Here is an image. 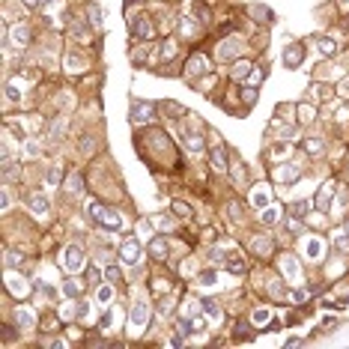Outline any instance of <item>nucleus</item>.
<instances>
[{
	"mask_svg": "<svg viewBox=\"0 0 349 349\" xmlns=\"http://www.w3.org/2000/svg\"><path fill=\"white\" fill-rule=\"evenodd\" d=\"M146 325H149V305L140 298V302L131 305V314H128V331H131V334H143Z\"/></svg>",
	"mask_w": 349,
	"mask_h": 349,
	"instance_id": "nucleus-1",
	"label": "nucleus"
},
{
	"mask_svg": "<svg viewBox=\"0 0 349 349\" xmlns=\"http://www.w3.org/2000/svg\"><path fill=\"white\" fill-rule=\"evenodd\" d=\"M140 257H143V248H140L137 239H126V242L120 245V260H123L126 266H137Z\"/></svg>",
	"mask_w": 349,
	"mask_h": 349,
	"instance_id": "nucleus-2",
	"label": "nucleus"
},
{
	"mask_svg": "<svg viewBox=\"0 0 349 349\" xmlns=\"http://www.w3.org/2000/svg\"><path fill=\"white\" fill-rule=\"evenodd\" d=\"M60 263H63L66 272H81L84 269V251L78 245H69L63 251V257H60Z\"/></svg>",
	"mask_w": 349,
	"mask_h": 349,
	"instance_id": "nucleus-3",
	"label": "nucleus"
},
{
	"mask_svg": "<svg viewBox=\"0 0 349 349\" xmlns=\"http://www.w3.org/2000/svg\"><path fill=\"white\" fill-rule=\"evenodd\" d=\"M334 194H337V185H334L331 179L319 185V191H317V200H314L319 212H328V209H331V203H334Z\"/></svg>",
	"mask_w": 349,
	"mask_h": 349,
	"instance_id": "nucleus-4",
	"label": "nucleus"
},
{
	"mask_svg": "<svg viewBox=\"0 0 349 349\" xmlns=\"http://www.w3.org/2000/svg\"><path fill=\"white\" fill-rule=\"evenodd\" d=\"M6 289H9V295H15V298H27L30 284H27L21 275H15V272L9 269V272H6Z\"/></svg>",
	"mask_w": 349,
	"mask_h": 349,
	"instance_id": "nucleus-5",
	"label": "nucleus"
},
{
	"mask_svg": "<svg viewBox=\"0 0 349 349\" xmlns=\"http://www.w3.org/2000/svg\"><path fill=\"white\" fill-rule=\"evenodd\" d=\"M281 275H284L289 284H298V281H302V266H298V260L292 254L281 257Z\"/></svg>",
	"mask_w": 349,
	"mask_h": 349,
	"instance_id": "nucleus-6",
	"label": "nucleus"
},
{
	"mask_svg": "<svg viewBox=\"0 0 349 349\" xmlns=\"http://www.w3.org/2000/svg\"><path fill=\"white\" fill-rule=\"evenodd\" d=\"M284 66L286 69H298L302 66V60H305V45H298V42H289L284 48Z\"/></svg>",
	"mask_w": 349,
	"mask_h": 349,
	"instance_id": "nucleus-7",
	"label": "nucleus"
},
{
	"mask_svg": "<svg viewBox=\"0 0 349 349\" xmlns=\"http://www.w3.org/2000/svg\"><path fill=\"white\" fill-rule=\"evenodd\" d=\"M302 251H305L308 260H322V254H325V242H322L319 236H308L305 245H302Z\"/></svg>",
	"mask_w": 349,
	"mask_h": 349,
	"instance_id": "nucleus-8",
	"label": "nucleus"
},
{
	"mask_svg": "<svg viewBox=\"0 0 349 349\" xmlns=\"http://www.w3.org/2000/svg\"><path fill=\"white\" fill-rule=\"evenodd\" d=\"M239 54H242V42H239V39H227L221 48H218V57H221V60H236Z\"/></svg>",
	"mask_w": 349,
	"mask_h": 349,
	"instance_id": "nucleus-9",
	"label": "nucleus"
},
{
	"mask_svg": "<svg viewBox=\"0 0 349 349\" xmlns=\"http://www.w3.org/2000/svg\"><path fill=\"white\" fill-rule=\"evenodd\" d=\"M251 206H254V209H266V206H272V191L263 188V185H257V188L251 191Z\"/></svg>",
	"mask_w": 349,
	"mask_h": 349,
	"instance_id": "nucleus-10",
	"label": "nucleus"
},
{
	"mask_svg": "<svg viewBox=\"0 0 349 349\" xmlns=\"http://www.w3.org/2000/svg\"><path fill=\"white\" fill-rule=\"evenodd\" d=\"M15 325L24 328V331L36 328V314H33L30 308H18V311H15Z\"/></svg>",
	"mask_w": 349,
	"mask_h": 349,
	"instance_id": "nucleus-11",
	"label": "nucleus"
},
{
	"mask_svg": "<svg viewBox=\"0 0 349 349\" xmlns=\"http://www.w3.org/2000/svg\"><path fill=\"white\" fill-rule=\"evenodd\" d=\"M131 33H134L137 39H149V36H153V27H149L146 15H134V18H131Z\"/></svg>",
	"mask_w": 349,
	"mask_h": 349,
	"instance_id": "nucleus-12",
	"label": "nucleus"
},
{
	"mask_svg": "<svg viewBox=\"0 0 349 349\" xmlns=\"http://www.w3.org/2000/svg\"><path fill=\"white\" fill-rule=\"evenodd\" d=\"M275 179H278L281 185H292V182L298 179V170L289 167V164H278V167H275Z\"/></svg>",
	"mask_w": 349,
	"mask_h": 349,
	"instance_id": "nucleus-13",
	"label": "nucleus"
},
{
	"mask_svg": "<svg viewBox=\"0 0 349 349\" xmlns=\"http://www.w3.org/2000/svg\"><path fill=\"white\" fill-rule=\"evenodd\" d=\"M9 42H12V45H18V48H24V45L30 42V30H27L24 24H15V27H9Z\"/></svg>",
	"mask_w": 349,
	"mask_h": 349,
	"instance_id": "nucleus-14",
	"label": "nucleus"
},
{
	"mask_svg": "<svg viewBox=\"0 0 349 349\" xmlns=\"http://www.w3.org/2000/svg\"><path fill=\"white\" fill-rule=\"evenodd\" d=\"M98 224L108 227V230H120V227H123V215H120L117 209H105L102 218H98Z\"/></svg>",
	"mask_w": 349,
	"mask_h": 349,
	"instance_id": "nucleus-15",
	"label": "nucleus"
},
{
	"mask_svg": "<svg viewBox=\"0 0 349 349\" xmlns=\"http://www.w3.org/2000/svg\"><path fill=\"white\" fill-rule=\"evenodd\" d=\"M30 212L36 218H45V215H48V197H45V194H33L30 197Z\"/></svg>",
	"mask_w": 349,
	"mask_h": 349,
	"instance_id": "nucleus-16",
	"label": "nucleus"
},
{
	"mask_svg": "<svg viewBox=\"0 0 349 349\" xmlns=\"http://www.w3.org/2000/svg\"><path fill=\"white\" fill-rule=\"evenodd\" d=\"M224 266H227V272H233V275H242V272H245V260H242L239 251H230L227 260H224Z\"/></svg>",
	"mask_w": 349,
	"mask_h": 349,
	"instance_id": "nucleus-17",
	"label": "nucleus"
},
{
	"mask_svg": "<svg viewBox=\"0 0 349 349\" xmlns=\"http://www.w3.org/2000/svg\"><path fill=\"white\" fill-rule=\"evenodd\" d=\"M212 167L215 170H227V149H224V143H215L212 146Z\"/></svg>",
	"mask_w": 349,
	"mask_h": 349,
	"instance_id": "nucleus-18",
	"label": "nucleus"
},
{
	"mask_svg": "<svg viewBox=\"0 0 349 349\" xmlns=\"http://www.w3.org/2000/svg\"><path fill=\"white\" fill-rule=\"evenodd\" d=\"M63 66H66V72H84V66H87V60L81 57V54H66L63 57Z\"/></svg>",
	"mask_w": 349,
	"mask_h": 349,
	"instance_id": "nucleus-19",
	"label": "nucleus"
},
{
	"mask_svg": "<svg viewBox=\"0 0 349 349\" xmlns=\"http://www.w3.org/2000/svg\"><path fill=\"white\" fill-rule=\"evenodd\" d=\"M302 149H305L308 156H322V153H325V143H322L319 137H305V143H302Z\"/></svg>",
	"mask_w": 349,
	"mask_h": 349,
	"instance_id": "nucleus-20",
	"label": "nucleus"
},
{
	"mask_svg": "<svg viewBox=\"0 0 349 349\" xmlns=\"http://www.w3.org/2000/svg\"><path fill=\"white\" fill-rule=\"evenodd\" d=\"M233 78H251V72H254V66L248 63V60H233Z\"/></svg>",
	"mask_w": 349,
	"mask_h": 349,
	"instance_id": "nucleus-21",
	"label": "nucleus"
},
{
	"mask_svg": "<svg viewBox=\"0 0 349 349\" xmlns=\"http://www.w3.org/2000/svg\"><path fill=\"white\" fill-rule=\"evenodd\" d=\"M149 257H156V260H164V257H167V242H164L161 236H156V239L149 242Z\"/></svg>",
	"mask_w": 349,
	"mask_h": 349,
	"instance_id": "nucleus-22",
	"label": "nucleus"
},
{
	"mask_svg": "<svg viewBox=\"0 0 349 349\" xmlns=\"http://www.w3.org/2000/svg\"><path fill=\"white\" fill-rule=\"evenodd\" d=\"M317 48H319V54H325V57H331V54H337V42H334V39H328V36H322V39H317Z\"/></svg>",
	"mask_w": 349,
	"mask_h": 349,
	"instance_id": "nucleus-23",
	"label": "nucleus"
},
{
	"mask_svg": "<svg viewBox=\"0 0 349 349\" xmlns=\"http://www.w3.org/2000/svg\"><path fill=\"white\" fill-rule=\"evenodd\" d=\"M203 72H206V57H203V54H194L191 63H188V75L194 78V75H203Z\"/></svg>",
	"mask_w": 349,
	"mask_h": 349,
	"instance_id": "nucleus-24",
	"label": "nucleus"
},
{
	"mask_svg": "<svg viewBox=\"0 0 349 349\" xmlns=\"http://www.w3.org/2000/svg\"><path fill=\"white\" fill-rule=\"evenodd\" d=\"M251 322H254L257 328H260V325H269V322H272V311H269V308H257L254 314H251Z\"/></svg>",
	"mask_w": 349,
	"mask_h": 349,
	"instance_id": "nucleus-25",
	"label": "nucleus"
},
{
	"mask_svg": "<svg viewBox=\"0 0 349 349\" xmlns=\"http://www.w3.org/2000/svg\"><path fill=\"white\" fill-rule=\"evenodd\" d=\"M185 146H188V153H200L203 149V137L197 131H185Z\"/></svg>",
	"mask_w": 349,
	"mask_h": 349,
	"instance_id": "nucleus-26",
	"label": "nucleus"
},
{
	"mask_svg": "<svg viewBox=\"0 0 349 349\" xmlns=\"http://www.w3.org/2000/svg\"><path fill=\"white\" fill-rule=\"evenodd\" d=\"M63 292L69 295V298H78V295L84 292V284H81V281H75V278H69V281L63 284Z\"/></svg>",
	"mask_w": 349,
	"mask_h": 349,
	"instance_id": "nucleus-27",
	"label": "nucleus"
},
{
	"mask_svg": "<svg viewBox=\"0 0 349 349\" xmlns=\"http://www.w3.org/2000/svg\"><path fill=\"white\" fill-rule=\"evenodd\" d=\"M153 120V105H137L134 108V123H149Z\"/></svg>",
	"mask_w": 349,
	"mask_h": 349,
	"instance_id": "nucleus-28",
	"label": "nucleus"
},
{
	"mask_svg": "<svg viewBox=\"0 0 349 349\" xmlns=\"http://www.w3.org/2000/svg\"><path fill=\"white\" fill-rule=\"evenodd\" d=\"M295 111H298V120H302V123H314V120H317V108H314V105H298Z\"/></svg>",
	"mask_w": 349,
	"mask_h": 349,
	"instance_id": "nucleus-29",
	"label": "nucleus"
},
{
	"mask_svg": "<svg viewBox=\"0 0 349 349\" xmlns=\"http://www.w3.org/2000/svg\"><path fill=\"white\" fill-rule=\"evenodd\" d=\"M197 284L215 286V284H218V272H215V269H212V272H200V275H197Z\"/></svg>",
	"mask_w": 349,
	"mask_h": 349,
	"instance_id": "nucleus-30",
	"label": "nucleus"
},
{
	"mask_svg": "<svg viewBox=\"0 0 349 349\" xmlns=\"http://www.w3.org/2000/svg\"><path fill=\"white\" fill-rule=\"evenodd\" d=\"M278 218H281V212H278L275 206H266V209H263V215H260V221H263V224H275Z\"/></svg>",
	"mask_w": 349,
	"mask_h": 349,
	"instance_id": "nucleus-31",
	"label": "nucleus"
},
{
	"mask_svg": "<svg viewBox=\"0 0 349 349\" xmlns=\"http://www.w3.org/2000/svg\"><path fill=\"white\" fill-rule=\"evenodd\" d=\"M251 248H254L257 254H263V257H266L269 251H272V242H269V239H260V236H257L254 242H251Z\"/></svg>",
	"mask_w": 349,
	"mask_h": 349,
	"instance_id": "nucleus-32",
	"label": "nucleus"
},
{
	"mask_svg": "<svg viewBox=\"0 0 349 349\" xmlns=\"http://www.w3.org/2000/svg\"><path fill=\"white\" fill-rule=\"evenodd\" d=\"M66 185H69V191H72V194H81V191H84V179H81V176H78V173H72V176H69V182H66Z\"/></svg>",
	"mask_w": 349,
	"mask_h": 349,
	"instance_id": "nucleus-33",
	"label": "nucleus"
},
{
	"mask_svg": "<svg viewBox=\"0 0 349 349\" xmlns=\"http://www.w3.org/2000/svg\"><path fill=\"white\" fill-rule=\"evenodd\" d=\"M60 179H63V167L54 164V167L48 170V185H60Z\"/></svg>",
	"mask_w": 349,
	"mask_h": 349,
	"instance_id": "nucleus-34",
	"label": "nucleus"
},
{
	"mask_svg": "<svg viewBox=\"0 0 349 349\" xmlns=\"http://www.w3.org/2000/svg\"><path fill=\"white\" fill-rule=\"evenodd\" d=\"M194 30H197V24L191 21L188 15H185V18H179V33H182V36H191Z\"/></svg>",
	"mask_w": 349,
	"mask_h": 349,
	"instance_id": "nucleus-35",
	"label": "nucleus"
},
{
	"mask_svg": "<svg viewBox=\"0 0 349 349\" xmlns=\"http://www.w3.org/2000/svg\"><path fill=\"white\" fill-rule=\"evenodd\" d=\"M289 215H298V218L308 215V200H295V203L289 206Z\"/></svg>",
	"mask_w": 349,
	"mask_h": 349,
	"instance_id": "nucleus-36",
	"label": "nucleus"
},
{
	"mask_svg": "<svg viewBox=\"0 0 349 349\" xmlns=\"http://www.w3.org/2000/svg\"><path fill=\"white\" fill-rule=\"evenodd\" d=\"M197 305H200L197 298H185V302H182V317H194V314H197Z\"/></svg>",
	"mask_w": 349,
	"mask_h": 349,
	"instance_id": "nucleus-37",
	"label": "nucleus"
},
{
	"mask_svg": "<svg viewBox=\"0 0 349 349\" xmlns=\"http://www.w3.org/2000/svg\"><path fill=\"white\" fill-rule=\"evenodd\" d=\"M95 298H98L102 305H108V302L114 298V289H111V286H98V292H95Z\"/></svg>",
	"mask_w": 349,
	"mask_h": 349,
	"instance_id": "nucleus-38",
	"label": "nucleus"
},
{
	"mask_svg": "<svg viewBox=\"0 0 349 349\" xmlns=\"http://www.w3.org/2000/svg\"><path fill=\"white\" fill-rule=\"evenodd\" d=\"M102 212H105V206H98V203H93V200L87 203V215H90L93 221H98V218H102Z\"/></svg>",
	"mask_w": 349,
	"mask_h": 349,
	"instance_id": "nucleus-39",
	"label": "nucleus"
},
{
	"mask_svg": "<svg viewBox=\"0 0 349 349\" xmlns=\"http://www.w3.org/2000/svg\"><path fill=\"white\" fill-rule=\"evenodd\" d=\"M203 311H206V317H212V319L221 317V308H218L215 302H203Z\"/></svg>",
	"mask_w": 349,
	"mask_h": 349,
	"instance_id": "nucleus-40",
	"label": "nucleus"
},
{
	"mask_svg": "<svg viewBox=\"0 0 349 349\" xmlns=\"http://www.w3.org/2000/svg\"><path fill=\"white\" fill-rule=\"evenodd\" d=\"M60 317H63V319L81 317V314H78V305H63V308H60Z\"/></svg>",
	"mask_w": 349,
	"mask_h": 349,
	"instance_id": "nucleus-41",
	"label": "nucleus"
},
{
	"mask_svg": "<svg viewBox=\"0 0 349 349\" xmlns=\"http://www.w3.org/2000/svg\"><path fill=\"white\" fill-rule=\"evenodd\" d=\"M6 102H21V90L15 84H6Z\"/></svg>",
	"mask_w": 349,
	"mask_h": 349,
	"instance_id": "nucleus-42",
	"label": "nucleus"
},
{
	"mask_svg": "<svg viewBox=\"0 0 349 349\" xmlns=\"http://www.w3.org/2000/svg\"><path fill=\"white\" fill-rule=\"evenodd\" d=\"M153 224H156L159 230H170V227H173V218H167V215H156Z\"/></svg>",
	"mask_w": 349,
	"mask_h": 349,
	"instance_id": "nucleus-43",
	"label": "nucleus"
},
{
	"mask_svg": "<svg viewBox=\"0 0 349 349\" xmlns=\"http://www.w3.org/2000/svg\"><path fill=\"white\" fill-rule=\"evenodd\" d=\"M242 102H245V105H254L257 102V90L254 87H245V90H242Z\"/></svg>",
	"mask_w": 349,
	"mask_h": 349,
	"instance_id": "nucleus-44",
	"label": "nucleus"
},
{
	"mask_svg": "<svg viewBox=\"0 0 349 349\" xmlns=\"http://www.w3.org/2000/svg\"><path fill=\"white\" fill-rule=\"evenodd\" d=\"M286 227H289L292 233H302V218H298V215H289V218H286Z\"/></svg>",
	"mask_w": 349,
	"mask_h": 349,
	"instance_id": "nucleus-45",
	"label": "nucleus"
},
{
	"mask_svg": "<svg viewBox=\"0 0 349 349\" xmlns=\"http://www.w3.org/2000/svg\"><path fill=\"white\" fill-rule=\"evenodd\" d=\"M173 215H179V218H185V215H191V209H188V206H185V203H179V200H176V203H173Z\"/></svg>",
	"mask_w": 349,
	"mask_h": 349,
	"instance_id": "nucleus-46",
	"label": "nucleus"
},
{
	"mask_svg": "<svg viewBox=\"0 0 349 349\" xmlns=\"http://www.w3.org/2000/svg\"><path fill=\"white\" fill-rule=\"evenodd\" d=\"M63 128H66V120L60 117V120H57V123L51 126V137H60V134H63Z\"/></svg>",
	"mask_w": 349,
	"mask_h": 349,
	"instance_id": "nucleus-47",
	"label": "nucleus"
},
{
	"mask_svg": "<svg viewBox=\"0 0 349 349\" xmlns=\"http://www.w3.org/2000/svg\"><path fill=\"white\" fill-rule=\"evenodd\" d=\"M191 328L203 334V331H206V317H194V322H191Z\"/></svg>",
	"mask_w": 349,
	"mask_h": 349,
	"instance_id": "nucleus-48",
	"label": "nucleus"
},
{
	"mask_svg": "<svg viewBox=\"0 0 349 349\" xmlns=\"http://www.w3.org/2000/svg\"><path fill=\"white\" fill-rule=\"evenodd\" d=\"M105 278H108L111 284H117V281H120V269H117V266H111V269L105 272Z\"/></svg>",
	"mask_w": 349,
	"mask_h": 349,
	"instance_id": "nucleus-49",
	"label": "nucleus"
},
{
	"mask_svg": "<svg viewBox=\"0 0 349 349\" xmlns=\"http://www.w3.org/2000/svg\"><path fill=\"white\" fill-rule=\"evenodd\" d=\"M173 54H176V45H173V42L161 45V57H173Z\"/></svg>",
	"mask_w": 349,
	"mask_h": 349,
	"instance_id": "nucleus-50",
	"label": "nucleus"
},
{
	"mask_svg": "<svg viewBox=\"0 0 349 349\" xmlns=\"http://www.w3.org/2000/svg\"><path fill=\"white\" fill-rule=\"evenodd\" d=\"M337 93H340V95H349V75L340 81V84H337Z\"/></svg>",
	"mask_w": 349,
	"mask_h": 349,
	"instance_id": "nucleus-51",
	"label": "nucleus"
},
{
	"mask_svg": "<svg viewBox=\"0 0 349 349\" xmlns=\"http://www.w3.org/2000/svg\"><path fill=\"white\" fill-rule=\"evenodd\" d=\"M98 15H102V9H98V6H90V21H93V24H98V21H102Z\"/></svg>",
	"mask_w": 349,
	"mask_h": 349,
	"instance_id": "nucleus-52",
	"label": "nucleus"
},
{
	"mask_svg": "<svg viewBox=\"0 0 349 349\" xmlns=\"http://www.w3.org/2000/svg\"><path fill=\"white\" fill-rule=\"evenodd\" d=\"M337 248H340V251H349V233L346 236H337Z\"/></svg>",
	"mask_w": 349,
	"mask_h": 349,
	"instance_id": "nucleus-53",
	"label": "nucleus"
},
{
	"mask_svg": "<svg viewBox=\"0 0 349 349\" xmlns=\"http://www.w3.org/2000/svg\"><path fill=\"white\" fill-rule=\"evenodd\" d=\"M18 260H21V257H18V254H6V269H12V266H18Z\"/></svg>",
	"mask_w": 349,
	"mask_h": 349,
	"instance_id": "nucleus-54",
	"label": "nucleus"
},
{
	"mask_svg": "<svg viewBox=\"0 0 349 349\" xmlns=\"http://www.w3.org/2000/svg\"><path fill=\"white\" fill-rule=\"evenodd\" d=\"M27 156H39V143H36V140L27 143Z\"/></svg>",
	"mask_w": 349,
	"mask_h": 349,
	"instance_id": "nucleus-55",
	"label": "nucleus"
},
{
	"mask_svg": "<svg viewBox=\"0 0 349 349\" xmlns=\"http://www.w3.org/2000/svg\"><path fill=\"white\" fill-rule=\"evenodd\" d=\"M233 176H239V179H245V167H242V164H233Z\"/></svg>",
	"mask_w": 349,
	"mask_h": 349,
	"instance_id": "nucleus-56",
	"label": "nucleus"
},
{
	"mask_svg": "<svg viewBox=\"0 0 349 349\" xmlns=\"http://www.w3.org/2000/svg\"><path fill=\"white\" fill-rule=\"evenodd\" d=\"M90 281H93V284H98V281H102V272H98V269H90Z\"/></svg>",
	"mask_w": 349,
	"mask_h": 349,
	"instance_id": "nucleus-57",
	"label": "nucleus"
},
{
	"mask_svg": "<svg viewBox=\"0 0 349 349\" xmlns=\"http://www.w3.org/2000/svg\"><path fill=\"white\" fill-rule=\"evenodd\" d=\"M0 206H3V209H9V194H6V191L0 194Z\"/></svg>",
	"mask_w": 349,
	"mask_h": 349,
	"instance_id": "nucleus-58",
	"label": "nucleus"
},
{
	"mask_svg": "<svg viewBox=\"0 0 349 349\" xmlns=\"http://www.w3.org/2000/svg\"><path fill=\"white\" fill-rule=\"evenodd\" d=\"M275 156H281V153H286V143H275V149H272Z\"/></svg>",
	"mask_w": 349,
	"mask_h": 349,
	"instance_id": "nucleus-59",
	"label": "nucleus"
},
{
	"mask_svg": "<svg viewBox=\"0 0 349 349\" xmlns=\"http://www.w3.org/2000/svg\"><path fill=\"white\" fill-rule=\"evenodd\" d=\"M36 3H42V0H24V6H36Z\"/></svg>",
	"mask_w": 349,
	"mask_h": 349,
	"instance_id": "nucleus-60",
	"label": "nucleus"
},
{
	"mask_svg": "<svg viewBox=\"0 0 349 349\" xmlns=\"http://www.w3.org/2000/svg\"><path fill=\"white\" fill-rule=\"evenodd\" d=\"M42 3H54V0H42Z\"/></svg>",
	"mask_w": 349,
	"mask_h": 349,
	"instance_id": "nucleus-61",
	"label": "nucleus"
},
{
	"mask_svg": "<svg viewBox=\"0 0 349 349\" xmlns=\"http://www.w3.org/2000/svg\"><path fill=\"white\" fill-rule=\"evenodd\" d=\"M346 233H349V221H346Z\"/></svg>",
	"mask_w": 349,
	"mask_h": 349,
	"instance_id": "nucleus-62",
	"label": "nucleus"
}]
</instances>
